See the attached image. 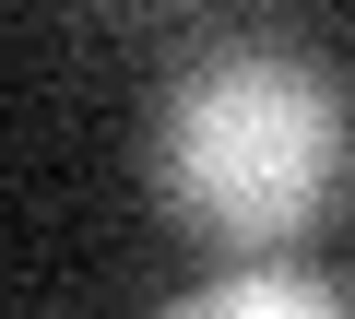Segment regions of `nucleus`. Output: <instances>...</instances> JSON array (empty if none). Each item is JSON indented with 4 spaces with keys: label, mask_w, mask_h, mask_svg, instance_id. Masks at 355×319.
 <instances>
[{
    "label": "nucleus",
    "mask_w": 355,
    "mask_h": 319,
    "mask_svg": "<svg viewBox=\"0 0 355 319\" xmlns=\"http://www.w3.org/2000/svg\"><path fill=\"white\" fill-rule=\"evenodd\" d=\"M343 154H355V118H343L331 71H308L284 48H214L154 107V190L214 248L308 237L343 190Z\"/></svg>",
    "instance_id": "1"
},
{
    "label": "nucleus",
    "mask_w": 355,
    "mask_h": 319,
    "mask_svg": "<svg viewBox=\"0 0 355 319\" xmlns=\"http://www.w3.org/2000/svg\"><path fill=\"white\" fill-rule=\"evenodd\" d=\"M166 319H343L320 284H296V272H237V284H202L190 307H166Z\"/></svg>",
    "instance_id": "2"
}]
</instances>
